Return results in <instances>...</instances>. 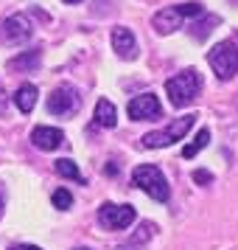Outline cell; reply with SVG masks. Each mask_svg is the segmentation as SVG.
<instances>
[{
  "mask_svg": "<svg viewBox=\"0 0 238 250\" xmlns=\"http://www.w3.org/2000/svg\"><path fill=\"white\" fill-rule=\"evenodd\" d=\"M95 124L98 126H107V129H112L115 124H118V113H115V104L110 102V99H98V104H95Z\"/></svg>",
  "mask_w": 238,
  "mask_h": 250,
  "instance_id": "7c38bea8",
  "label": "cell"
},
{
  "mask_svg": "<svg viewBox=\"0 0 238 250\" xmlns=\"http://www.w3.org/2000/svg\"><path fill=\"white\" fill-rule=\"evenodd\" d=\"M132 186H137L140 191H146L148 197H154L157 203H165L171 197L165 174H163L157 166H151V163H143V166H137V169L132 171Z\"/></svg>",
  "mask_w": 238,
  "mask_h": 250,
  "instance_id": "3957f363",
  "label": "cell"
},
{
  "mask_svg": "<svg viewBox=\"0 0 238 250\" xmlns=\"http://www.w3.org/2000/svg\"><path fill=\"white\" fill-rule=\"evenodd\" d=\"M31 34H34V25L28 23L25 14H12V17L6 20V40H9L12 45H23V42H28Z\"/></svg>",
  "mask_w": 238,
  "mask_h": 250,
  "instance_id": "9c48e42d",
  "label": "cell"
},
{
  "mask_svg": "<svg viewBox=\"0 0 238 250\" xmlns=\"http://www.w3.org/2000/svg\"><path fill=\"white\" fill-rule=\"evenodd\" d=\"M56 171H59V174H62V177H68V180L84 183V177H81L79 166H76L73 160H68V158H59V160H56Z\"/></svg>",
  "mask_w": 238,
  "mask_h": 250,
  "instance_id": "2e32d148",
  "label": "cell"
},
{
  "mask_svg": "<svg viewBox=\"0 0 238 250\" xmlns=\"http://www.w3.org/2000/svg\"><path fill=\"white\" fill-rule=\"evenodd\" d=\"M112 48L118 51L121 59H135L137 57V42L135 34L129 28H112Z\"/></svg>",
  "mask_w": 238,
  "mask_h": 250,
  "instance_id": "8fae6325",
  "label": "cell"
},
{
  "mask_svg": "<svg viewBox=\"0 0 238 250\" xmlns=\"http://www.w3.org/2000/svg\"><path fill=\"white\" fill-rule=\"evenodd\" d=\"M204 6L202 3H182V6H165L163 12H157L151 17V25L157 28L160 34H174L177 28L185 25V20H193V17H202Z\"/></svg>",
  "mask_w": 238,
  "mask_h": 250,
  "instance_id": "6da1fadb",
  "label": "cell"
},
{
  "mask_svg": "<svg viewBox=\"0 0 238 250\" xmlns=\"http://www.w3.org/2000/svg\"><path fill=\"white\" fill-rule=\"evenodd\" d=\"M79 93L73 90V87H68V84H62V87H56V90L48 96V113L51 115H73L76 110H79Z\"/></svg>",
  "mask_w": 238,
  "mask_h": 250,
  "instance_id": "52a82bcc",
  "label": "cell"
},
{
  "mask_svg": "<svg viewBox=\"0 0 238 250\" xmlns=\"http://www.w3.org/2000/svg\"><path fill=\"white\" fill-rule=\"evenodd\" d=\"M196 124V115H180V118H174L165 129H160V132H148L143 135V146L146 149H163V146H171V144H177L182 138L191 132V126Z\"/></svg>",
  "mask_w": 238,
  "mask_h": 250,
  "instance_id": "277c9868",
  "label": "cell"
},
{
  "mask_svg": "<svg viewBox=\"0 0 238 250\" xmlns=\"http://www.w3.org/2000/svg\"><path fill=\"white\" fill-rule=\"evenodd\" d=\"M31 144L42 152H54L65 144V132L62 129H54V126H34L31 129Z\"/></svg>",
  "mask_w": 238,
  "mask_h": 250,
  "instance_id": "30bf717a",
  "label": "cell"
},
{
  "mask_svg": "<svg viewBox=\"0 0 238 250\" xmlns=\"http://www.w3.org/2000/svg\"><path fill=\"white\" fill-rule=\"evenodd\" d=\"M34 68H39V51H25L20 57L9 59V70H14V73H25Z\"/></svg>",
  "mask_w": 238,
  "mask_h": 250,
  "instance_id": "5bb4252c",
  "label": "cell"
},
{
  "mask_svg": "<svg viewBox=\"0 0 238 250\" xmlns=\"http://www.w3.org/2000/svg\"><path fill=\"white\" fill-rule=\"evenodd\" d=\"M213 25H219V17H207V14H202V23L191 25V34L196 37V40H204V37L213 31Z\"/></svg>",
  "mask_w": 238,
  "mask_h": 250,
  "instance_id": "e0dca14e",
  "label": "cell"
},
{
  "mask_svg": "<svg viewBox=\"0 0 238 250\" xmlns=\"http://www.w3.org/2000/svg\"><path fill=\"white\" fill-rule=\"evenodd\" d=\"M12 250H39V248H34V245H17V248H12Z\"/></svg>",
  "mask_w": 238,
  "mask_h": 250,
  "instance_id": "44dd1931",
  "label": "cell"
},
{
  "mask_svg": "<svg viewBox=\"0 0 238 250\" xmlns=\"http://www.w3.org/2000/svg\"><path fill=\"white\" fill-rule=\"evenodd\" d=\"M65 3H79V0H65Z\"/></svg>",
  "mask_w": 238,
  "mask_h": 250,
  "instance_id": "cb8c5ba5",
  "label": "cell"
},
{
  "mask_svg": "<svg viewBox=\"0 0 238 250\" xmlns=\"http://www.w3.org/2000/svg\"><path fill=\"white\" fill-rule=\"evenodd\" d=\"M207 62H210V68L213 73L219 76L221 82L233 79L238 73V48L227 40V42H219L207 51Z\"/></svg>",
  "mask_w": 238,
  "mask_h": 250,
  "instance_id": "5b68a950",
  "label": "cell"
},
{
  "mask_svg": "<svg viewBox=\"0 0 238 250\" xmlns=\"http://www.w3.org/2000/svg\"><path fill=\"white\" fill-rule=\"evenodd\" d=\"M81 250H87V248H81Z\"/></svg>",
  "mask_w": 238,
  "mask_h": 250,
  "instance_id": "d4e9b609",
  "label": "cell"
},
{
  "mask_svg": "<svg viewBox=\"0 0 238 250\" xmlns=\"http://www.w3.org/2000/svg\"><path fill=\"white\" fill-rule=\"evenodd\" d=\"M6 102H9V96H6V90H3V84H0V113L6 110Z\"/></svg>",
  "mask_w": 238,
  "mask_h": 250,
  "instance_id": "ffe728a7",
  "label": "cell"
},
{
  "mask_svg": "<svg viewBox=\"0 0 238 250\" xmlns=\"http://www.w3.org/2000/svg\"><path fill=\"white\" fill-rule=\"evenodd\" d=\"M135 222V208L132 205H115V203H104L98 208V225L107 230H124Z\"/></svg>",
  "mask_w": 238,
  "mask_h": 250,
  "instance_id": "8992f818",
  "label": "cell"
},
{
  "mask_svg": "<svg viewBox=\"0 0 238 250\" xmlns=\"http://www.w3.org/2000/svg\"><path fill=\"white\" fill-rule=\"evenodd\" d=\"M107 174H118V166L115 163H107Z\"/></svg>",
  "mask_w": 238,
  "mask_h": 250,
  "instance_id": "7402d4cb",
  "label": "cell"
},
{
  "mask_svg": "<svg viewBox=\"0 0 238 250\" xmlns=\"http://www.w3.org/2000/svg\"><path fill=\"white\" fill-rule=\"evenodd\" d=\"M207 144H210V129H199V132L193 135L191 144L182 149V158H196V155H199V152H202Z\"/></svg>",
  "mask_w": 238,
  "mask_h": 250,
  "instance_id": "9a60e30c",
  "label": "cell"
},
{
  "mask_svg": "<svg viewBox=\"0 0 238 250\" xmlns=\"http://www.w3.org/2000/svg\"><path fill=\"white\" fill-rule=\"evenodd\" d=\"M199 90H202V76L193 68L182 70V73H177V76H171V79L165 82V93H168V99H171L174 107L191 104L193 99L199 96Z\"/></svg>",
  "mask_w": 238,
  "mask_h": 250,
  "instance_id": "7a4b0ae2",
  "label": "cell"
},
{
  "mask_svg": "<svg viewBox=\"0 0 238 250\" xmlns=\"http://www.w3.org/2000/svg\"><path fill=\"white\" fill-rule=\"evenodd\" d=\"M3 208H6V200H3V191H0V216H3Z\"/></svg>",
  "mask_w": 238,
  "mask_h": 250,
  "instance_id": "603a6c76",
  "label": "cell"
},
{
  "mask_svg": "<svg viewBox=\"0 0 238 250\" xmlns=\"http://www.w3.org/2000/svg\"><path fill=\"white\" fill-rule=\"evenodd\" d=\"M193 180H196V183H202V186H207V183L213 180V174H210L207 169H196V171H193Z\"/></svg>",
  "mask_w": 238,
  "mask_h": 250,
  "instance_id": "d6986e66",
  "label": "cell"
},
{
  "mask_svg": "<svg viewBox=\"0 0 238 250\" xmlns=\"http://www.w3.org/2000/svg\"><path fill=\"white\" fill-rule=\"evenodd\" d=\"M37 96H39V93H37L34 84H20L17 93H14V104H17V110H20V113H31V110L37 107Z\"/></svg>",
  "mask_w": 238,
  "mask_h": 250,
  "instance_id": "4fadbf2b",
  "label": "cell"
},
{
  "mask_svg": "<svg viewBox=\"0 0 238 250\" xmlns=\"http://www.w3.org/2000/svg\"><path fill=\"white\" fill-rule=\"evenodd\" d=\"M70 203H73V194H70L68 188H56V191H54V208H59V211H68Z\"/></svg>",
  "mask_w": 238,
  "mask_h": 250,
  "instance_id": "ac0fdd59",
  "label": "cell"
},
{
  "mask_svg": "<svg viewBox=\"0 0 238 250\" xmlns=\"http://www.w3.org/2000/svg\"><path fill=\"white\" fill-rule=\"evenodd\" d=\"M126 113H129L132 121H151V118H160L163 107H160L154 93H143V96H135V99L129 102Z\"/></svg>",
  "mask_w": 238,
  "mask_h": 250,
  "instance_id": "ba28073f",
  "label": "cell"
}]
</instances>
